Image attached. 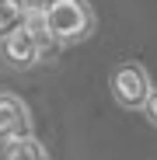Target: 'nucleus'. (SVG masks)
<instances>
[{"label":"nucleus","mask_w":157,"mask_h":160,"mask_svg":"<svg viewBox=\"0 0 157 160\" xmlns=\"http://www.w3.org/2000/svg\"><path fill=\"white\" fill-rule=\"evenodd\" d=\"M143 112H147V118L157 125V91H150V98H147V104H143Z\"/></svg>","instance_id":"423d86ee"},{"label":"nucleus","mask_w":157,"mask_h":160,"mask_svg":"<svg viewBox=\"0 0 157 160\" xmlns=\"http://www.w3.org/2000/svg\"><path fill=\"white\" fill-rule=\"evenodd\" d=\"M112 91L122 108H143L150 98V77L140 63H122L112 73Z\"/></svg>","instance_id":"f03ea898"},{"label":"nucleus","mask_w":157,"mask_h":160,"mask_svg":"<svg viewBox=\"0 0 157 160\" xmlns=\"http://www.w3.org/2000/svg\"><path fill=\"white\" fill-rule=\"evenodd\" d=\"M39 21L45 28L49 45H73L91 35L94 18L87 0H49L39 7Z\"/></svg>","instance_id":"f257e3e1"},{"label":"nucleus","mask_w":157,"mask_h":160,"mask_svg":"<svg viewBox=\"0 0 157 160\" xmlns=\"http://www.w3.org/2000/svg\"><path fill=\"white\" fill-rule=\"evenodd\" d=\"M28 18V4L24 0H0V38L11 35L18 24H24Z\"/></svg>","instance_id":"39448f33"},{"label":"nucleus","mask_w":157,"mask_h":160,"mask_svg":"<svg viewBox=\"0 0 157 160\" xmlns=\"http://www.w3.org/2000/svg\"><path fill=\"white\" fill-rule=\"evenodd\" d=\"M21 136H32V115L21 98L0 94V143H11Z\"/></svg>","instance_id":"7ed1b4c3"},{"label":"nucleus","mask_w":157,"mask_h":160,"mask_svg":"<svg viewBox=\"0 0 157 160\" xmlns=\"http://www.w3.org/2000/svg\"><path fill=\"white\" fill-rule=\"evenodd\" d=\"M0 160H49V153H45V146H42L35 136H21V139L4 143Z\"/></svg>","instance_id":"20e7f679"}]
</instances>
